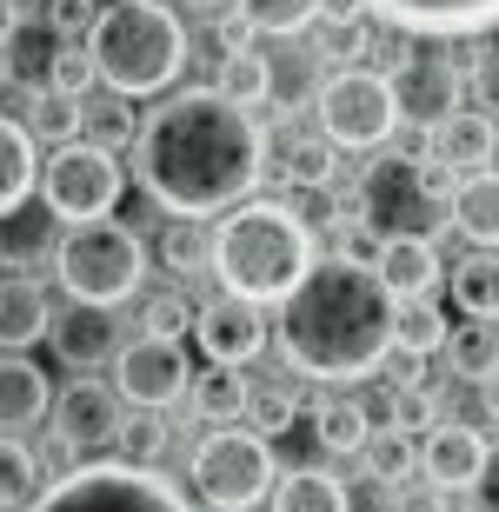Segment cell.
<instances>
[{
  "label": "cell",
  "mask_w": 499,
  "mask_h": 512,
  "mask_svg": "<svg viewBox=\"0 0 499 512\" xmlns=\"http://www.w3.org/2000/svg\"><path fill=\"white\" fill-rule=\"evenodd\" d=\"M260 173H267V133L220 87H180L134 133L140 193L180 220L233 213L240 200H253Z\"/></svg>",
  "instance_id": "cell-1"
},
{
  "label": "cell",
  "mask_w": 499,
  "mask_h": 512,
  "mask_svg": "<svg viewBox=\"0 0 499 512\" xmlns=\"http://www.w3.org/2000/svg\"><path fill=\"white\" fill-rule=\"evenodd\" d=\"M273 306H280V326H273L280 360L307 380L360 386L393 353V306L400 300L360 260H340V253L313 260Z\"/></svg>",
  "instance_id": "cell-2"
},
{
  "label": "cell",
  "mask_w": 499,
  "mask_h": 512,
  "mask_svg": "<svg viewBox=\"0 0 499 512\" xmlns=\"http://www.w3.org/2000/svg\"><path fill=\"white\" fill-rule=\"evenodd\" d=\"M320 260L313 247V227L287 200H240L233 213H220V233H213V273L227 286L233 300H253L267 306L280 300L307 266Z\"/></svg>",
  "instance_id": "cell-3"
},
{
  "label": "cell",
  "mask_w": 499,
  "mask_h": 512,
  "mask_svg": "<svg viewBox=\"0 0 499 512\" xmlns=\"http://www.w3.org/2000/svg\"><path fill=\"white\" fill-rule=\"evenodd\" d=\"M87 60H94V80L107 94H160L187 67V27L167 0H114L87 27Z\"/></svg>",
  "instance_id": "cell-4"
},
{
  "label": "cell",
  "mask_w": 499,
  "mask_h": 512,
  "mask_svg": "<svg viewBox=\"0 0 499 512\" xmlns=\"http://www.w3.org/2000/svg\"><path fill=\"white\" fill-rule=\"evenodd\" d=\"M353 213L380 240H433L453 227V173H440L426 153H380L353 193Z\"/></svg>",
  "instance_id": "cell-5"
},
{
  "label": "cell",
  "mask_w": 499,
  "mask_h": 512,
  "mask_svg": "<svg viewBox=\"0 0 499 512\" xmlns=\"http://www.w3.org/2000/svg\"><path fill=\"white\" fill-rule=\"evenodd\" d=\"M54 273L67 286V300L80 306H120L140 293V273H147V240H140L127 220H80V227L60 233L54 247Z\"/></svg>",
  "instance_id": "cell-6"
},
{
  "label": "cell",
  "mask_w": 499,
  "mask_h": 512,
  "mask_svg": "<svg viewBox=\"0 0 499 512\" xmlns=\"http://www.w3.org/2000/svg\"><path fill=\"white\" fill-rule=\"evenodd\" d=\"M27 512H193V499L160 479L154 466H127V459H94L40 486Z\"/></svg>",
  "instance_id": "cell-7"
},
{
  "label": "cell",
  "mask_w": 499,
  "mask_h": 512,
  "mask_svg": "<svg viewBox=\"0 0 499 512\" xmlns=\"http://www.w3.org/2000/svg\"><path fill=\"white\" fill-rule=\"evenodd\" d=\"M273 446L253 426H213L200 446H193V493L207 499L213 512H253L273 493Z\"/></svg>",
  "instance_id": "cell-8"
},
{
  "label": "cell",
  "mask_w": 499,
  "mask_h": 512,
  "mask_svg": "<svg viewBox=\"0 0 499 512\" xmlns=\"http://www.w3.org/2000/svg\"><path fill=\"white\" fill-rule=\"evenodd\" d=\"M127 193V167L120 153L94 147V140H60L47 160H40V207L54 213L60 227H80V220H107Z\"/></svg>",
  "instance_id": "cell-9"
},
{
  "label": "cell",
  "mask_w": 499,
  "mask_h": 512,
  "mask_svg": "<svg viewBox=\"0 0 499 512\" xmlns=\"http://www.w3.org/2000/svg\"><path fill=\"white\" fill-rule=\"evenodd\" d=\"M400 127V107H393V87L373 67H340V74L320 87V133L333 147H386Z\"/></svg>",
  "instance_id": "cell-10"
},
{
  "label": "cell",
  "mask_w": 499,
  "mask_h": 512,
  "mask_svg": "<svg viewBox=\"0 0 499 512\" xmlns=\"http://www.w3.org/2000/svg\"><path fill=\"white\" fill-rule=\"evenodd\" d=\"M187 380L193 366L180 353V340H127L114 353V393L120 406H134V413H160V406H180L187 399Z\"/></svg>",
  "instance_id": "cell-11"
},
{
  "label": "cell",
  "mask_w": 499,
  "mask_h": 512,
  "mask_svg": "<svg viewBox=\"0 0 499 512\" xmlns=\"http://www.w3.org/2000/svg\"><path fill=\"white\" fill-rule=\"evenodd\" d=\"M386 87H393V107H400L406 127H440L446 114H460V94H466V80L453 60L440 54H406L393 60V74H386Z\"/></svg>",
  "instance_id": "cell-12"
},
{
  "label": "cell",
  "mask_w": 499,
  "mask_h": 512,
  "mask_svg": "<svg viewBox=\"0 0 499 512\" xmlns=\"http://www.w3.org/2000/svg\"><path fill=\"white\" fill-rule=\"evenodd\" d=\"M193 340H200L207 366H253L260 353H267V320H260L253 300L220 293V300L193 306Z\"/></svg>",
  "instance_id": "cell-13"
},
{
  "label": "cell",
  "mask_w": 499,
  "mask_h": 512,
  "mask_svg": "<svg viewBox=\"0 0 499 512\" xmlns=\"http://www.w3.org/2000/svg\"><path fill=\"white\" fill-rule=\"evenodd\" d=\"M47 340H54V360L67 373H94L120 353V313L114 306H80L67 300V313L47 320Z\"/></svg>",
  "instance_id": "cell-14"
},
{
  "label": "cell",
  "mask_w": 499,
  "mask_h": 512,
  "mask_svg": "<svg viewBox=\"0 0 499 512\" xmlns=\"http://www.w3.org/2000/svg\"><path fill=\"white\" fill-rule=\"evenodd\" d=\"M120 393L114 386H100L94 373H80L67 393L54 399V433L67 439V446H107V439L120 433Z\"/></svg>",
  "instance_id": "cell-15"
},
{
  "label": "cell",
  "mask_w": 499,
  "mask_h": 512,
  "mask_svg": "<svg viewBox=\"0 0 499 512\" xmlns=\"http://www.w3.org/2000/svg\"><path fill=\"white\" fill-rule=\"evenodd\" d=\"M486 466V439L473 433V426H460V419H433L420 439V473L440 486V493H466L473 479H480Z\"/></svg>",
  "instance_id": "cell-16"
},
{
  "label": "cell",
  "mask_w": 499,
  "mask_h": 512,
  "mask_svg": "<svg viewBox=\"0 0 499 512\" xmlns=\"http://www.w3.org/2000/svg\"><path fill=\"white\" fill-rule=\"evenodd\" d=\"M493 153H499V120H486L480 107H460V114H446L440 127L426 133V160L440 173H480L493 167Z\"/></svg>",
  "instance_id": "cell-17"
},
{
  "label": "cell",
  "mask_w": 499,
  "mask_h": 512,
  "mask_svg": "<svg viewBox=\"0 0 499 512\" xmlns=\"http://www.w3.org/2000/svg\"><path fill=\"white\" fill-rule=\"evenodd\" d=\"M366 7L406 34H480L499 20V0H366Z\"/></svg>",
  "instance_id": "cell-18"
},
{
  "label": "cell",
  "mask_w": 499,
  "mask_h": 512,
  "mask_svg": "<svg viewBox=\"0 0 499 512\" xmlns=\"http://www.w3.org/2000/svg\"><path fill=\"white\" fill-rule=\"evenodd\" d=\"M373 273H380V286L393 300H420L440 280V253H433V240H380Z\"/></svg>",
  "instance_id": "cell-19"
},
{
  "label": "cell",
  "mask_w": 499,
  "mask_h": 512,
  "mask_svg": "<svg viewBox=\"0 0 499 512\" xmlns=\"http://www.w3.org/2000/svg\"><path fill=\"white\" fill-rule=\"evenodd\" d=\"M54 406L47 393V373L20 353H0V433H20V426H40V413Z\"/></svg>",
  "instance_id": "cell-20"
},
{
  "label": "cell",
  "mask_w": 499,
  "mask_h": 512,
  "mask_svg": "<svg viewBox=\"0 0 499 512\" xmlns=\"http://www.w3.org/2000/svg\"><path fill=\"white\" fill-rule=\"evenodd\" d=\"M446 300L466 320H499V247L466 253L453 273H446Z\"/></svg>",
  "instance_id": "cell-21"
},
{
  "label": "cell",
  "mask_w": 499,
  "mask_h": 512,
  "mask_svg": "<svg viewBox=\"0 0 499 512\" xmlns=\"http://www.w3.org/2000/svg\"><path fill=\"white\" fill-rule=\"evenodd\" d=\"M453 227L473 247H499V167H480L453 180Z\"/></svg>",
  "instance_id": "cell-22"
},
{
  "label": "cell",
  "mask_w": 499,
  "mask_h": 512,
  "mask_svg": "<svg viewBox=\"0 0 499 512\" xmlns=\"http://www.w3.org/2000/svg\"><path fill=\"white\" fill-rule=\"evenodd\" d=\"M40 167H34V133L27 120H7L0 114V220H14L27 207V193H34Z\"/></svg>",
  "instance_id": "cell-23"
},
{
  "label": "cell",
  "mask_w": 499,
  "mask_h": 512,
  "mask_svg": "<svg viewBox=\"0 0 499 512\" xmlns=\"http://www.w3.org/2000/svg\"><path fill=\"white\" fill-rule=\"evenodd\" d=\"M47 300H40V286L27 280V273H14V280H0V353H20V346H34L40 333H47Z\"/></svg>",
  "instance_id": "cell-24"
},
{
  "label": "cell",
  "mask_w": 499,
  "mask_h": 512,
  "mask_svg": "<svg viewBox=\"0 0 499 512\" xmlns=\"http://www.w3.org/2000/svg\"><path fill=\"white\" fill-rule=\"evenodd\" d=\"M267 499H273V512H353L346 486L333 473H320V466H293V473H280Z\"/></svg>",
  "instance_id": "cell-25"
},
{
  "label": "cell",
  "mask_w": 499,
  "mask_h": 512,
  "mask_svg": "<svg viewBox=\"0 0 499 512\" xmlns=\"http://www.w3.org/2000/svg\"><path fill=\"white\" fill-rule=\"evenodd\" d=\"M360 459H366V479L386 486V493H400L406 479L420 473V446H413V433H400V426H373Z\"/></svg>",
  "instance_id": "cell-26"
},
{
  "label": "cell",
  "mask_w": 499,
  "mask_h": 512,
  "mask_svg": "<svg viewBox=\"0 0 499 512\" xmlns=\"http://www.w3.org/2000/svg\"><path fill=\"white\" fill-rule=\"evenodd\" d=\"M187 399L207 426H233V419L247 413V373L240 366H207V373L187 380Z\"/></svg>",
  "instance_id": "cell-27"
},
{
  "label": "cell",
  "mask_w": 499,
  "mask_h": 512,
  "mask_svg": "<svg viewBox=\"0 0 499 512\" xmlns=\"http://www.w3.org/2000/svg\"><path fill=\"white\" fill-rule=\"evenodd\" d=\"M446 333H453V326H446V313L433 300H400L393 306V353H413V360H426V353H440L446 346Z\"/></svg>",
  "instance_id": "cell-28"
},
{
  "label": "cell",
  "mask_w": 499,
  "mask_h": 512,
  "mask_svg": "<svg viewBox=\"0 0 499 512\" xmlns=\"http://www.w3.org/2000/svg\"><path fill=\"white\" fill-rule=\"evenodd\" d=\"M220 94L233 100V107H267L273 100V60L260 54V47H247V54H220Z\"/></svg>",
  "instance_id": "cell-29"
},
{
  "label": "cell",
  "mask_w": 499,
  "mask_h": 512,
  "mask_svg": "<svg viewBox=\"0 0 499 512\" xmlns=\"http://www.w3.org/2000/svg\"><path fill=\"white\" fill-rule=\"evenodd\" d=\"M313 433H320V446L327 453H360L366 433H373V419H366V399H320L313 406Z\"/></svg>",
  "instance_id": "cell-30"
},
{
  "label": "cell",
  "mask_w": 499,
  "mask_h": 512,
  "mask_svg": "<svg viewBox=\"0 0 499 512\" xmlns=\"http://www.w3.org/2000/svg\"><path fill=\"white\" fill-rule=\"evenodd\" d=\"M134 133H140V120H134V107L120 94H87L80 100V140H94V147H107V153H120V147H134Z\"/></svg>",
  "instance_id": "cell-31"
},
{
  "label": "cell",
  "mask_w": 499,
  "mask_h": 512,
  "mask_svg": "<svg viewBox=\"0 0 499 512\" xmlns=\"http://www.w3.org/2000/svg\"><path fill=\"white\" fill-rule=\"evenodd\" d=\"M440 353L453 360V373H466V380H486V373H499V326H493V320H466L460 333H446Z\"/></svg>",
  "instance_id": "cell-32"
},
{
  "label": "cell",
  "mask_w": 499,
  "mask_h": 512,
  "mask_svg": "<svg viewBox=\"0 0 499 512\" xmlns=\"http://www.w3.org/2000/svg\"><path fill=\"white\" fill-rule=\"evenodd\" d=\"M280 180L287 187H333V140L327 133H293L280 147Z\"/></svg>",
  "instance_id": "cell-33"
},
{
  "label": "cell",
  "mask_w": 499,
  "mask_h": 512,
  "mask_svg": "<svg viewBox=\"0 0 499 512\" xmlns=\"http://www.w3.org/2000/svg\"><path fill=\"white\" fill-rule=\"evenodd\" d=\"M260 439L287 433L293 419H300V393H293L287 380H267V386H247V413H240Z\"/></svg>",
  "instance_id": "cell-34"
},
{
  "label": "cell",
  "mask_w": 499,
  "mask_h": 512,
  "mask_svg": "<svg viewBox=\"0 0 499 512\" xmlns=\"http://www.w3.org/2000/svg\"><path fill=\"white\" fill-rule=\"evenodd\" d=\"M40 493V459L14 433H0V512H20Z\"/></svg>",
  "instance_id": "cell-35"
},
{
  "label": "cell",
  "mask_w": 499,
  "mask_h": 512,
  "mask_svg": "<svg viewBox=\"0 0 499 512\" xmlns=\"http://www.w3.org/2000/svg\"><path fill=\"white\" fill-rule=\"evenodd\" d=\"M233 14L253 34H300L307 20H320V0H233Z\"/></svg>",
  "instance_id": "cell-36"
},
{
  "label": "cell",
  "mask_w": 499,
  "mask_h": 512,
  "mask_svg": "<svg viewBox=\"0 0 499 512\" xmlns=\"http://www.w3.org/2000/svg\"><path fill=\"white\" fill-rule=\"evenodd\" d=\"M47 94H67V100H87L94 94V60H87V40H60L47 54Z\"/></svg>",
  "instance_id": "cell-37"
},
{
  "label": "cell",
  "mask_w": 499,
  "mask_h": 512,
  "mask_svg": "<svg viewBox=\"0 0 499 512\" xmlns=\"http://www.w3.org/2000/svg\"><path fill=\"white\" fill-rule=\"evenodd\" d=\"M160 260H167V273H200V266L213 260V240H207V227L200 220H173L167 233H160Z\"/></svg>",
  "instance_id": "cell-38"
},
{
  "label": "cell",
  "mask_w": 499,
  "mask_h": 512,
  "mask_svg": "<svg viewBox=\"0 0 499 512\" xmlns=\"http://www.w3.org/2000/svg\"><path fill=\"white\" fill-rule=\"evenodd\" d=\"M140 333H147V340H187L193 333V300L187 293H147V300H140Z\"/></svg>",
  "instance_id": "cell-39"
},
{
  "label": "cell",
  "mask_w": 499,
  "mask_h": 512,
  "mask_svg": "<svg viewBox=\"0 0 499 512\" xmlns=\"http://www.w3.org/2000/svg\"><path fill=\"white\" fill-rule=\"evenodd\" d=\"M27 133L34 140H80V100L67 94H34V107H27Z\"/></svg>",
  "instance_id": "cell-40"
},
{
  "label": "cell",
  "mask_w": 499,
  "mask_h": 512,
  "mask_svg": "<svg viewBox=\"0 0 499 512\" xmlns=\"http://www.w3.org/2000/svg\"><path fill=\"white\" fill-rule=\"evenodd\" d=\"M120 459L127 466H154L160 453H167V419L160 413H134V419H120Z\"/></svg>",
  "instance_id": "cell-41"
},
{
  "label": "cell",
  "mask_w": 499,
  "mask_h": 512,
  "mask_svg": "<svg viewBox=\"0 0 499 512\" xmlns=\"http://www.w3.org/2000/svg\"><path fill=\"white\" fill-rule=\"evenodd\" d=\"M386 419H393L400 433H420V426H433V419H440V399L426 393V386H400V393L386 399Z\"/></svg>",
  "instance_id": "cell-42"
},
{
  "label": "cell",
  "mask_w": 499,
  "mask_h": 512,
  "mask_svg": "<svg viewBox=\"0 0 499 512\" xmlns=\"http://www.w3.org/2000/svg\"><path fill=\"white\" fill-rule=\"evenodd\" d=\"M287 193H293L287 207L300 213L307 227H333V220H340V207H346V200H333V187H287Z\"/></svg>",
  "instance_id": "cell-43"
},
{
  "label": "cell",
  "mask_w": 499,
  "mask_h": 512,
  "mask_svg": "<svg viewBox=\"0 0 499 512\" xmlns=\"http://www.w3.org/2000/svg\"><path fill=\"white\" fill-rule=\"evenodd\" d=\"M466 87H473V100H480V114L499 120V47H486V54L473 60V80H466Z\"/></svg>",
  "instance_id": "cell-44"
},
{
  "label": "cell",
  "mask_w": 499,
  "mask_h": 512,
  "mask_svg": "<svg viewBox=\"0 0 499 512\" xmlns=\"http://www.w3.org/2000/svg\"><path fill=\"white\" fill-rule=\"evenodd\" d=\"M94 14H100L94 0H47V27H54V34H67V40L87 34V27H94Z\"/></svg>",
  "instance_id": "cell-45"
},
{
  "label": "cell",
  "mask_w": 499,
  "mask_h": 512,
  "mask_svg": "<svg viewBox=\"0 0 499 512\" xmlns=\"http://www.w3.org/2000/svg\"><path fill=\"white\" fill-rule=\"evenodd\" d=\"M466 493H473V512H499V446H486V466Z\"/></svg>",
  "instance_id": "cell-46"
},
{
  "label": "cell",
  "mask_w": 499,
  "mask_h": 512,
  "mask_svg": "<svg viewBox=\"0 0 499 512\" xmlns=\"http://www.w3.org/2000/svg\"><path fill=\"white\" fill-rule=\"evenodd\" d=\"M213 47H220V54H247V47H253V27L240 14H227L220 27H213Z\"/></svg>",
  "instance_id": "cell-47"
},
{
  "label": "cell",
  "mask_w": 499,
  "mask_h": 512,
  "mask_svg": "<svg viewBox=\"0 0 499 512\" xmlns=\"http://www.w3.org/2000/svg\"><path fill=\"white\" fill-rule=\"evenodd\" d=\"M360 14H366V0H320V20H333V27H346Z\"/></svg>",
  "instance_id": "cell-48"
},
{
  "label": "cell",
  "mask_w": 499,
  "mask_h": 512,
  "mask_svg": "<svg viewBox=\"0 0 499 512\" xmlns=\"http://www.w3.org/2000/svg\"><path fill=\"white\" fill-rule=\"evenodd\" d=\"M473 386H480V419L499 426V373H486V380H473Z\"/></svg>",
  "instance_id": "cell-49"
},
{
  "label": "cell",
  "mask_w": 499,
  "mask_h": 512,
  "mask_svg": "<svg viewBox=\"0 0 499 512\" xmlns=\"http://www.w3.org/2000/svg\"><path fill=\"white\" fill-rule=\"evenodd\" d=\"M20 34V0H0V47Z\"/></svg>",
  "instance_id": "cell-50"
},
{
  "label": "cell",
  "mask_w": 499,
  "mask_h": 512,
  "mask_svg": "<svg viewBox=\"0 0 499 512\" xmlns=\"http://www.w3.org/2000/svg\"><path fill=\"white\" fill-rule=\"evenodd\" d=\"M7 80H14V74H7V47H0V87H7Z\"/></svg>",
  "instance_id": "cell-51"
},
{
  "label": "cell",
  "mask_w": 499,
  "mask_h": 512,
  "mask_svg": "<svg viewBox=\"0 0 499 512\" xmlns=\"http://www.w3.org/2000/svg\"><path fill=\"white\" fill-rule=\"evenodd\" d=\"M0 260H7V233H0Z\"/></svg>",
  "instance_id": "cell-52"
}]
</instances>
